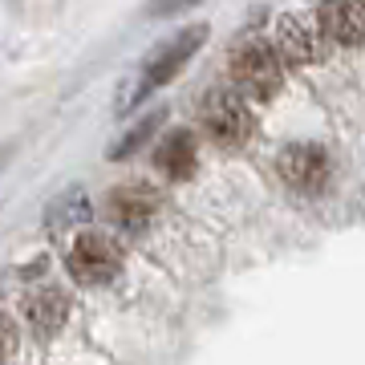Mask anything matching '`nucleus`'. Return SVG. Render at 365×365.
Here are the masks:
<instances>
[{
  "label": "nucleus",
  "mask_w": 365,
  "mask_h": 365,
  "mask_svg": "<svg viewBox=\"0 0 365 365\" xmlns=\"http://www.w3.org/2000/svg\"><path fill=\"white\" fill-rule=\"evenodd\" d=\"M203 37H207V25H191V29H182L179 37H170L163 49L150 53L143 66H138V73L122 86V93H118V114H130L134 106H143L155 90H163V86L199 53Z\"/></svg>",
  "instance_id": "obj_1"
},
{
  "label": "nucleus",
  "mask_w": 365,
  "mask_h": 365,
  "mask_svg": "<svg viewBox=\"0 0 365 365\" xmlns=\"http://www.w3.org/2000/svg\"><path fill=\"white\" fill-rule=\"evenodd\" d=\"M232 81L244 98H272L284 86V61L280 49L268 41H240L232 49Z\"/></svg>",
  "instance_id": "obj_2"
},
{
  "label": "nucleus",
  "mask_w": 365,
  "mask_h": 365,
  "mask_svg": "<svg viewBox=\"0 0 365 365\" xmlns=\"http://www.w3.org/2000/svg\"><path fill=\"white\" fill-rule=\"evenodd\" d=\"M199 122L220 146H244L256 134V114L240 90H211L199 102Z\"/></svg>",
  "instance_id": "obj_3"
},
{
  "label": "nucleus",
  "mask_w": 365,
  "mask_h": 365,
  "mask_svg": "<svg viewBox=\"0 0 365 365\" xmlns=\"http://www.w3.org/2000/svg\"><path fill=\"white\" fill-rule=\"evenodd\" d=\"M329 29L321 25L317 13H284L276 21V49L280 57H288L292 66H317L329 57Z\"/></svg>",
  "instance_id": "obj_4"
},
{
  "label": "nucleus",
  "mask_w": 365,
  "mask_h": 365,
  "mask_svg": "<svg viewBox=\"0 0 365 365\" xmlns=\"http://www.w3.org/2000/svg\"><path fill=\"white\" fill-rule=\"evenodd\" d=\"M276 175L297 191V195H317L325 191L329 179H333V167H329V155L313 143H292L276 155Z\"/></svg>",
  "instance_id": "obj_5"
},
{
  "label": "nucleus",
  "mask_w": 365,
  "mask_h": 365,
  "mask_svg": "<svg viewBox=\"0 0 365 365\" xmlns=\"http://www.w3.org/2000/svg\"><path fill=\"white\" fill-rule=\"evenodd\" d=\"M69 272L78 284H106L122 272V248H118L110 235L86 232L73 240L69 248Z\"/></svg>",
  "instance_id": "obj_6"
},
{
  "label": "nucleus",
  "mask_w": 365,
  "mask_h": 365,
  "mask_svg": "<svg viewBox=\"0 0 365 365\" xmlns=\"http://www.w3.org/2000/svg\"><path fill=\"white\" fill-rule=\"evenodd\" d=\"M158 211V191L146 187V182H122L110 191V215H114L118 227H143L150 223V215Z\"/></svg>",
  "instance_id": "obj_7"
},
{
  "label": "nucleus",
  "mask_w": 365,
  "mask_h": 365,
  "mask_svg": "<svg viewBox=\"0 0 365 365\" xmlns=\"http://www.w3.org/2000/svg\"><path fill=\"white\" fill-rule=\"evenodd\" d=\"M317 16L337 45H365V0H325Z\"/></svg>",
  "instance_id": "obj_8"
},
{
  "label": "nucleus",
  "mask_w": 365,
  "mask_h": 365,
  "mask_svg": "<svg viewBox=\"0 0 365 365\" xmlns=\"http://www.w3.org/2000/svg\"><path fill=\"white\" fill-rule=\"evenodd\" d=\"M155 167L167 175V179H191L199 167V146H195V134L187 130H170L163 138V146L155 150Z\"/></svg>",
  "instance_id": "obj_9"
},
{
  "label": "nucleus",
  "mask_w": 365,
  "mask_h": 365,
  "mask_svg": "<svg viewBox=\"0 0 365 365\" xmlns=\"http://www.w3.org/2000/svg\"><path fill=\"white\" fill-rule=\"evenodd\" d=\"M66 313H69V300H66V292H57V288L37 292V297L25 300V321L37 329L41 337H45V333H57L61 321H66Z\"/></svg>",
  "instance_id": "obj_10"
},
{
  "label": "nucleus",
  "mask_w": 365,
  "mask_h": 365,
  "mask_svg": "<svg viewBox=\"0 0 365 365\" xmlns=\"http://www.w3.org/2000/svg\"><path fill=\"white\" fill-rule=\"evenodd\" d=\"M78 220H90V203H86L81 191L61 195V199H57V207H49V215H45L49 227H69V223H78Z\"/></svg>",
  "instance_id": "obj_11"
},
{
  "label": "nucleus",
  "mask_w": 365,
  "mask_h": 365,
  "mask_svg": "<svg viewBox=\"0 0 365 365\" xmlns=\"http://www.w3.org/2000/svg\"><path fill=\"white\" fill-rule=\"evenodd\" d=\"M158 122H163V110H155V114H146L143 122H138V126H130V134H126V138H122V143L114 146V150H110V158H130L134 150H138V146H143L146 138H150V134L158 130Z\"/></svg>",
  "instance_id": "obj_12"
},
{
  "label": "nucleus",
  "mask_w": 365,
  "mask_h": 365,
  "mask_svg": "<svg viewBox=\"0 0 365 365\" xmlns=\"http://www.w3.org/2000/svg\"><path fill=\"white\" fill-rule=\"evenodd\" d=\"M203 0H150L146 4V16L150 21H163V16H175V13H187V9H195Z\"/></svg>",
  "instance_id": "obj_13"
}]
</instances>
